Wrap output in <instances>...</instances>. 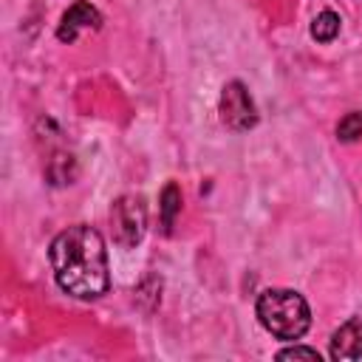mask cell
Here are the masks:
<instances>
[{"label": "cell", "instance_id": "cell-1", "mask_svg": "<svg viewBox=\"0 0 362 362\" xmlns=\"http://www.w3.org/2000/svg\"><path fill=\"white\" fill-rule=\"evenodd\" d=\"M54 277L62 291L79 297V300H96L107 291L110 274H107V249L102 235L88 226L76 223L62 229L48 249Z\"/></svg>", "mask_w": 362, "mask_h": 362}, {"label": "cell", "instance_id": "cell-2", "mask_svg": "<svg viewBox=\"0 0 362 362\" xmlns=\"http://www.w3.org/2000/svg\"><path fill=\"white\" fill-rule=\"evenodd\" d=\"M257 320L277 339H300L311 325V311L303 294L291 288H266L257 297Z\"/></svg>", "mask_w": 362, "mask_h": 362}, {"label": "cell", "instance_id": "cell-3", "mask_svg": "<svg viewBox=\"0 0 362 362\" xmlns=\"http://www.w3.org/2000/svg\"><path fill=\"white\" fill-rule=\"evenodd\" d=\"M110 229L113 240L122 249H133L147 232V206L141 195H122L110 206Z\"/></svg>", "mask_w": 362, "mask_h": 362}, {"label": "cell", "instance_id": "cell-4", "mask_svg": "<svg viewBox=\"0 0 362 362\" xmlns=\"http://www.w3.org/2000/svg\"><path fill=\"white\" fill-rule=\"evenodd\" d=\"M218 110H221V122L229 127V130H249L257 124V107L249 96V90L243 88V82H226L223 90H221V102H218Z\"/></svg>", "mask_w": 362, "mask_h": 362}, {"label": "cell", "instance_id": "cell-5", "mask_svg": "<svg viewBox=\"0 0 362 362\" xmlns=\"http://www.w3.org/2000/svg\"><path fill=\"white\" fill-rule=\"evenodd\" d=\"M331 359L337 362H362V317L348 320L331 337Z\"/></svg>", "mask_w": 362, "mask_h": 362}, {"label": "cell", "instance_id": "cell-6", "mask_svg": "<svg viewBox=\"0 0 362 362\" xmlns=\"http://www.w3.org/2000/svg\"><path fill=\"white\" fill-rule=\"evenodd\" d=\"M99 25H102V14H99L90 3H74V6L62 14L59 28H57V37H59L62 42H74L79 31H85V28H99Z\"/></svg>", "mask_w": 362, "mask_h": 362}, {"label": "cell", "instance_id": "cell-7", "mask_svg": "<svg viewBox=\"0 0 362 362\" xmlns=\"http://www.w3.org/2000/svg\"><path fill=\"white\" fill-rule=\"evenodd\" d=\"M45 178H48V184H54V187L71 184V181L76 178V161H74V156H71V153H54V158H51L48 167H45Z\"/></svg>", "mask_w": 362, "mask_h": 362}, {"label": "cell", "instance_id": "cell-8", "mask_svg": "<svg viewBox=\"0 0 362 362\" xmlns=\"http://www.w3.org/2000/svg\"><path fill=\"white\" fill-rule=\"evenodd\" d=\"M158 212H161V226H164V232H170L173 223H175V218H178V212H181V189H178L175 181H170V184L161 189V195H158Z\"/></svg>", "mask_w": 362, "mask_h": 362}, {"label": "cell", "instance_id": "cell-9", "mask_svg": "<svg viewBox=\"0 0 362 362\" xmlns=\"http://www.w3.org/2000/svg\"><path fill=\"white\" fill-rule=\"evenodd\" d=\"M339 25H342L339 14H334V11H320V14L314 17V23H311V37H314L317 42H331V40H337Z\"/></svg>", "mask_w": 362, "mask_h": 362}, {"label": "cell", "instance_id": "cell-10", "mask_svg": "<svg viewBox=\"0 0 362 362\" xmlns=\"http://www.w3.org/2000/svg\"><path fill=\"white\" fill-rule=\"evenodd\" d=\"M337 136H339V141H356L362 136V113L354 110V113L342 116L337 124Z\"/></svg>", "mask_w": 362, "mask_h": 362}, {"label": "cell", "instance_id": "cell-11", "mask_svg": "<svg viewBox=\"0 0 362 362\" xmlns=\"http://www.w3.org/2000/svg\"><path fill=\"white\" fill-rule=\"evenodd\" d=\"M277 359H314L320 362V354L314 348H305V345H294V348H286L277 354Z\"/></svg>", "mask_w": 362, "mask_h": 362}]
</instances>
